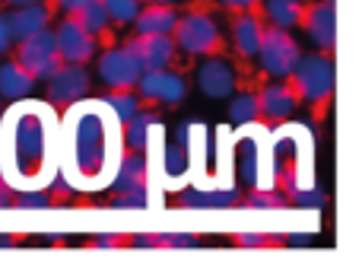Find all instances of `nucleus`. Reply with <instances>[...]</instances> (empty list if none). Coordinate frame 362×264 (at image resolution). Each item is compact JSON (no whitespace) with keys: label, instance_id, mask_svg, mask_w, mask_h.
Segmentation results:
<instances>
[{"label":"nucleus","instance_id":"17","mask_svg":"<svg viewBox=\"0 0 362 264\" xmlns=\"http://www.w3.org/2000/svg\"><path fill=\"white\" fill-rule=\"evenodd\" d=\"M178 23V10L172 4H150L140 6V13L134 16L137 35H172Z\"/></svg>","mask_w":362,"mask_h":264},{"label":"nucleus","instance_id":"30","mask_svg":"<svg viewBox=\"0 0 362 264\" xmlns=\"http://www.w3.org/2000/svg\"><path fill=\"white\" fill-rule=\"evenodd\" d=\"M286 197L293 204H299V207H312V210H321L327 204V195L321 188H315V185H312V188H302V185H296V188L289 191Z\"/></svg>","mask_w":362,"mask_h":264},{"label":"nucleus","instance_id":"29","mask_svg":"<svg viewBox=\"0 0 362 264\" xmlns=\"http://www.w3.org/2000/svg\"><path fill=\"white\" fill-rule=\"evenodd\" d=\"M187 163H191V156H187L185 144L165 147V176H169V178H185Z\"/></svg>","mask_w":362,"mask_h":264},{"label":"nucleus","instance_id":"37","mask_svg":"<svg viewBox=\"0 0 362 264\" xmlns=\"http://www.w3.org/2000/svg\"><path fill=\"white\" fill-rule=\"evenodd\" d=\"M83 4H86V0H57V6H61V10L67 13V16H74V13L80 10Z\"/></svg>","mask_w":362,"mask_h":264},{"label":"nucleus","instance_id":"9","mask_svg":"<svg viewBox=\"0 0 362 264\" xmlns=\"http://www.w3.org/2000/svg\"><path fill=\"white\" fill-rule=\"evenodd\" d=\"M140 74H144V67H140V61L127 48H108L99 57V76L112 89H134Z\"/></svg>","mask_w":362,"mask_h":264},{"label":"nucleus","instance_id":"22","mask_svg":"<svg viewBox=\"0 0 362 264\" xmlns=\"http://www.w3.org/2000/svg\"><path fill=\"white\" fill-rule=\"evenodd\" d=\"M238 176H242L245 188L261 185V144L255 137L242 140V147H238Z\"/></svg>","mask_w":362,"mask_h":264},{"label":"nucleus","instance_id":"4","mask_svg":"<svg viewBox=\"0 0 362 264\" xmlns=\"http://www.w3.org/2000/svg\"><path fill=\"white\" fill-rule=\"evenodd\" d=\"M257 54H261V67L267 70L270 76H289L293 67L299 64L302 51L286 29H280V25H264Z\"/></svg>","mask_w":362,"mask_h":264},{"label":"nucleus","instance_id":"28","mask_svg":"<svg viewBox=\"0 0 362 264\" xmlns=\"http://www.w3.org/2000/svg\"><path fill=\"white\" fill-rule=\"evenodd\" d=\"M257 118H261V112H257V93H242L232 99V105H229L232 125H251Z\"/></svg>","mask_w":362,"mask_h":264},{"label":"nucleus","instance_id":"39","mask_svg":"<svg viewBox=\"0 0 362 264\" xmlns=\"http://www.w3.org/2000/svg\"><path fill=\"white\" fill-rule=\"evenodd\" d=\"M93 246L95 248H112V246H118V236H95Z\"/></svg>","mask_w":362,"mask_h":264},{"label":"nucleus","instance_id":"13","mask_svg":"<svg viewBox=\"0 0 362 264\" xmlns=\"http://www.w3.org/2000/svg\"><path fill=\"white\" fill-rule=\"evenodd\" d=\"M299 105V96H296L293 83H267V86L257 93V112L270 121H283L296 112Z\"/></svg>","mask_w":362,"mask_h":264},{"label":"nucleus","instance_id":"1","mask_svg":"<svg viewBox=\"0 0 362 264\" xmlns=\"http://www.w3.org/2000/svg\"><path fill=\"white\" fill-rule=\"evenodd\" d=\"M51 150H54V121L48 108H13L0 140L4 182H13L19 188H42V182L51 176Z\"/></svg>","mask_w":362,"mask_h":264},{"label":"nucleus","instance_id":"26","mask_svg":"<svg viewBox=\"0 0 362 264\" xmlns=\"http://www.w3.org/2000/svg\"><path fill=\"white\" fill-rule=\"evenodd\" d=\"M74 19L89 32V35H95V38H99L102 32L108 29V23H112V16H108V10H105V4H102V0H86V4L74 13Z\"/></svg>","mask_w":362,"mask_h":264},{"label":"nucleus","instance_id":"7","mask_svg":"<svg viewBox=\"0 0 362 264\" xmlns=\"http://www.w3.org/2000/svg\"><path fill=\"white\" fill-rule=\"evenodd\" d=\"M57 54L64 64H86L95 57V35H89L74 16H64L54 32Z\"/></svg>","mask_w":362,"mask_h":264},{"label":"nucleus","instance_id":"8","mask_svg":"<svg viewBox=\"0 0 362 264\" xmlns=\"http://www.w3.org/2000/svg\"><path fill=\"white\" fill-rule=\"evenodd\" d=\"M137 89L144 99L163 102V105H178L187 96V80L181 74H172L169 67L163 70H144L137 80Z\"/></svg>","mask_w":362,"mask_h":264},{"label":"nucleus","instance_id":"42","mask_svg":"<svg viewBox=\"0 0 362 264\" xmlns=\"http://www.w3.org/2000/svg\"><path fill=\"white\" fill-rule=\"evenodd\" d=\"M10 246H13L10 236H0V248H10Z\"/></svg>","mask_w":362,"mask_h":264},{"label":"nucleus","instance_id":"41","mask_svg":"<svg viewBox=\"0 0 362 264\" xmlns=\"http://www.w3.org/2000/svg\"><path fill=\"white\" fill-rule=\"evenodd\" d=\"M10 6H29V4H45V0H4Z\"/></svg>","mask_w":362,"mask_h":264},{"label":"nucleus","instance_id":"40","mask_svg":"<svg viewBox=\"0 0 362 264\" xmlns=\"http://www.w3.org/2000/svg\"><path fill=\"white\" fill-rule=\"evenodd\" d=\"M10 204H13L10 188H6V185H0V207H10Z\"/></svg>","mask_w":362,"mask_h":264},{"label":"nucleus","instance_id":"36","mask_svg":"<svg viewBox=\"0 0 362 264\" xmlns=\"http://www.w3.org/2000/svg\"><path fill=\"white\" fill-rule=\"evenodd\" d=\"M10 29H6V16H0V54H4L6 48H10Z\"/></svg>","mask_w":362,"mask_h":264},{"label":"nucleus","instance_id":"35","mask_svg":"<svg viewBox=\"0 0 362 264\" xmlns=\"http://www.w3.org/2000/svg\"><path fill=\"white\" fill-rule=\"evenodd\" d=\"M223 6H232V10H255L257 0H219Z\"/></svg>","mask_w":362,"mask_h":264},{"label":"nucleus","instance_id":"18","mask_svg":"<svg viewBox=\"0 0 362 264\" xmlns=\"http://www.w3.org/2000/svg\"><path fill=\"white\" fill-rule=\"evenodd\" d=\"M261 16L251 10H242L232 23V35H235V51L242 57H257V45H261Z\"/></svg>","mask_w":362,"mask_h":264},{"label":"nucleus","instance_id":"15","mask_svg":"<svg viewBox=\"0 0 362 264\" xmlns=\"http://www.w3.org/2000/svg\"><path fill=\"white\" fill-rule=\"evenodd\" d=\"M51 23V6L45 4H29V6H16V10L6 16V29H10L13 42H23V38L35 35V32L48 29Z\"/></svg>","mask_w":362,"mask_h":264},{"label":"nucleus","instance_id":"16","mask_svg":"<svg viewBox=\"0 0 362 264\" xmlns=\"http://www.w3.org/2000/svg\"><path fill=\"white\" fill-rule=\"evenodd\" d=\"M197 86L210 99H223L235 89V74L226 61H204L197 67Z\"/></svg>","mask_w":362,"mask_h":264},{"label":"nucleus","instance_id":"12","mask_svg":"<svg viewBox=\"0 0 362 264\" xmlns=\"http://www.w3.org/2000/svg\"><path fill=\"white\" fill-rule=\"evenodd\" d=\"M124 48L140 61L144 70H163L175 61V38L172 35H134Z\"/></svg>","mask_w":362,"mask_h":264},{"label":"nucleus","instance_id":"10","mask_svg":"<svg viewBox=\"0 0 362 264\" xmlns=\"http://www.w3.org/2000/svg\"><path fill=\"white\" fill-rule=\"evenodd\" d=\"M89 93V74L83 64H61L48 76V99L54 105H74Z\"/></svg>","mask_w":362,"mask_h":264},{"label":"nucleus","instance_id":"23","mask_svg":"<svg viewBox=\"0 0 362 264\" xmlns=\"http://www.w3.org/2000/svg\"><path fill=\"white\" fill-rule=\"evenodd\" d=\"M131 246L137 248H194L197 236L191 233H144V236H131Z\"/></svg>","mask_w":362,"mask_h":264},{"label":"nucleus","instance_id":"3","mask_svg":"<svg viewBox=\"0 0 362 264\" xmlns=\"http://www.w3.org/2000/svg\"><path fill=\"white\" fill-rule=\"evenodd\" d=\"M289 76H293V89L299 99L312 102V105H325V102L331 99L334 61L325 51H318V54H302Z\"/></svg>","mask_w":362,"mask_h":264},{"label":"nucleus","instance_id":"32","mask_svg":"<svg viewBox=\"0 0 362 264\" xmlns=\"http://www.w3.org/2000/svg\"><path fill=\"white\" fill-rule=\"evenodd\" d=\"M108 10V16L118 23H134V16L140 13V0H102Z\"/></svg>","mask_w":362,"mask_h":264},{"label":"nucleus","instance_id":"34","mask_svg":"<svg viewBox=\"0 0 362 264\" xmlns=\"http://www.w3.org/2000/svg\"><path fill=\"white\" fill-rule=\"evenodd\" d=\"M51 201H54V197L45 188H23V195L16 197L19 207H51Z\"/></svg>","mask_w":362,"mask_h":264},{"label":"nucleus","instance_id":"38","mask_svg":"<svg viewBox=\"0 0 362 264\" xmlns=\"http://www.w3.org/2000/svg\"><path fill=\"white\" fill-rule=\"evenodd\" d=\"M286 242L289 246H312V233H293L286 236Z\"/></svg>","mask_w":362,"mask_h":264},{"label":"nucleus","instance_id":"33","mask_svg":"<svg viewBox=\"0 0 362 264\" xmlns=\"http://www.w3.org/2000/svg\"><path fill=\"white\" fill-rule=\"evenodd\" d=\"M115 207H124V210H144L150 204V188H134V191H118L115 195Z\"/></svg>","mask_w":362,"mask_h":264},{"label":"nucleus","instance_id":"24","mask_svg":"<svg viewBox=\"0 0 362 264\" xmlns=\"http://www.w3.org/2000/svg\"><path fill=\"white\" fill-rule=\"evenodd\" d=\"M102 105H105L108 112H112V118L118 121V125L131 121L134 115L140 112V99L134 96V89H112V93H105Z\"/></svg>","mask_w":362,"mask_h":264},{"label":"nucleus","instance_id":"6","mask_svg":"<svg viewBox=\"0 0 362 264\" xmlns=\"http://www.w3.org/2000/svg\"><path fill=\"white\" fill-rule=\"evenodd\" d=\"M16 64L25 67L35 80H48L57 67H61V54H57V42H54V32L42 29L35 35L23 38L19 42V51H16Z\"/></svg>","mask_w":362,"mask_h":264},{"label":"nucleus","instance_id":"44","mask_svg":"<svg viewBox=\"0 0 362 264\" xmlns=\"http://www.w3.org/2000/svg\"><path fill=\"white\" fill-rule=\"evenodd\" d=\"M0 125H4V105H0Z\"/></svg>","mask_w":362,"mask_h":264},{"label":"nucleus","instance_id":"19","mask_svg":"<svg viewBox=\"0 0 362 264\" xmlns=\"http://www.w3.org/2000/svg\"><path fill=\"white\" fill-rule=\"evenodd\" d=\"M242 201L235 185H226V188H187L178 195V204L185 207H232V204Z\"/></svg>","mask_w":362,"mask_h":264},{"label":"nucleus","instance_id":"2","mask_svg":"<svg viewBox=\"0 0 362 264\" xmlns=\"http://www.w3.org/2000/svg\"><path fill=\"white\" fill-rule=\"evenodd\" d=\"M118 144L112 137V118L102 112V102L76 105L67 118V163L64 178L74 188H102L112 178Z\"/></svg>","mask_w":362,"mask_h":264},{"label":"nucleus","instance_id":"45","mask_svg":"<svg viewBox=\"0 0 362 264\" xmlns=\"http://www.w3.org/2000/svg\"><path fill=\"white\" fill-rule=\"evenodd\" d=\"M0 178H4V163H0Z\"/></svg>","mask_w":362,"mask_h":264},{"label":"nucleus","instance_id":"11","mask_svg":"<svg viewBox=\"0 0 362 264\" xmlns=\"http://www.w3.org/2000/svg\"><path fill=\"white\" fill-rule=\"evenodd\" d=\"M108 188L118 191H134V188H150V163H146V150H131L127 147L118 159H115Z\"/></svg>","mask_w":362,"mask_h":264},{"label":"nucleus","instance_id":"25","mask_svg":"<svg viewBox=\"0 0 362 264\" xmlns=\"http://www.w3.org/2000/svg\"><path fill=\"white\" fill-rule=\"evenodd\" d=\"M302 0H267L264 4V13H267V19L274 25H280V29H293V25L302 23Z\"/></svg>","mask_w":362,"mask_h":264},{"label":"nucleus","instance_id":"43","mask_svg":"<svg viewBox=\"0 0 362 264\" xmlns=\"http://www.w3.org/2000/svg\"><path fill=\"white\" fill-rule=\"evenodd\" d=\"M146 4H175V0H146Z\"/></svg>","mask_w":362,"mask_h":264},{"label":"nucleus","instance_id":"31","mask_svg":"<svg viewBox=\"0 0 362 264\" xmlns=\"http://www.w3.org/2000/svg\"><path fill=\"white\" fill-rule=\"evenodd\" d=\"M286 236H267V233H235L232 236V246L242 248H267V246H283Z\"/></svg>","mask_w":362,"mask_h":264},{"label":"nucleus","instance_id":"27","mask_svg":"<svg viewBox=\"0 0 362 264\" xmlns=\"http://www.w3.org/2000/svg\"><path fill=\"white\" fill-rule=\"evenodd\" d=\"M245 204H248V207H261V210H280L289 204V197L283 195L280 188H274V185H255L251 195L245 197Z\"/></svg>","mask_w":362,"mask_h":264},{"label":"nucleus","instance_id":"5","mask_svg":"<svg viewBox=\"0 0 362 264\" xmlns=\"http://www.w3.org/2000/svg\"><path fill=\"white\" fill-rule=\"evenodd\" d=\"M172 38H175V48H181L185 54H213V51H219V45H223L219 25L213 23L206 13L178 16L175 29H172Z\"/></svg>","mask_w":362,"mask_h":264},{"label":"nucleus","instance_id":"14","mask_svg":"<svg viewBox=\"0 0 362 264\" xmlns=\"http://www.w3.org/2000/svg\"><path fill=\"white\" fill-rule=\"evenodd\" d=\"M299 25H305L312 42L318 45L325 54H331L334 51V4L331 0H321V4H312L308 10H302Z\"/></svg>","mask_w":362,"mask_h":264},{"label":"nucleus","instance_id":"21","mask_svg":"<svg viewBox=\"0 0 362 264\" xmlns=\"http://www.w3.org/2000/svg\"><path fill=\"white\" fill-rule=\"evenodd\" d=\"M156 127H163V121H159L153 112H144V108H140L131 121H124V144L131 147V150H146Z\"/></svg>","mask_w":362,"mask_h":264},{"label":"nucleus","instance_id":"20","mask_svg":"<svg viewBox=\"0 0 362 264\" xmlns=\"http://www.w3.org/2000/svg\"><path fill=\"white\" fill-rule=\"evenodd\" d=\"M32 86H35V76L25 67H19L16 61H6L0 67V96H6V99H25L32 93Z\"/></svg>","mask_w":362,"mask_h":264}]
</instances>
